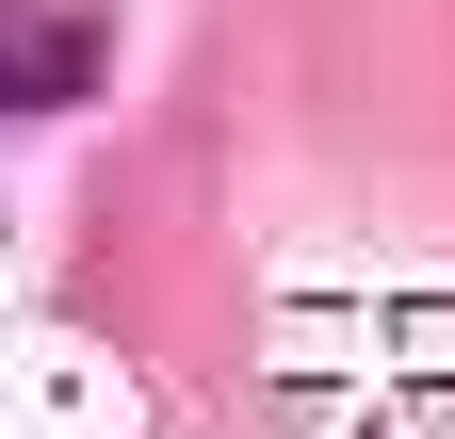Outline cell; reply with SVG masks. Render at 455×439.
I'll return each mask as SVG.
<instances>
[{
  "mask_svg": "<svg viewBox=\"0 0 455 439\" xmlns=\"http://www.w3.org/2000/svg\"><path fill=\"white\" fill-rule=\"evenodd\" d=\"M98 82V17L82 0H0V115H66Z\"/></svg>",
  "mask_w": 455,
  "mask_h": 439,
  "instance_id": "6da1fadb",
  "label": "cell"
}]
</instances>
